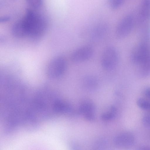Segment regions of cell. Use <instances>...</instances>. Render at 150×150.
<instances>
[{
    "label": "cell",
    "mask_w": 150,
    "mask_h": 150,
    "mask_svg": "<svg viewBox=\"0 0 150 150\" xmlns=\"http://www.w3.org/2000/svg\"><path fill=\"white\" fill-rule=\"evenodd\" d=\"M26 29L27 35L37 37L41 35L46 28V23L39 14L30 10L27 11L21 20Z\"/></svg>",
    "instance_id": "obj_1"
},
{
    "label": "cell",
    "mask_w": 150,
    "mask_h": 150,
    "mask_svg": "<svg viewBox=\"0 0 150 150\" xmlns=\"http://www.w3.org/2000/svg\"><path fill=\"white\" fill-rule=\"evenodd\" d=\"M140 150H150V147L148 146H142L139 148Z\"/></svg>",
    "instance_id": "obj_20"
},
{
    "label": "cell",
    "mask_w": 150,
    "mask_h": 150,
    "mask_svg": "<svg viewBox=\"0 0 150 150\" xmlns=\"http://www.w3.org/2000/svg\"><path fill=\"white\" fill-rule=\"evenodd\" d=\"M139 76L142 78L146 77L150 74V57L139 64Z\"/></svg>",
    "instance_id": "obj_11"
},
{
    "label": "cell",
    "mask_w": 150,
    "mask_h": 150,
    "mask_svg": "<svg viewBox=\"0 0 150 150\" xmlns=\"http://www.w3.org/2000/svg\"><path fill=\"white\" fill-rule=\"evenodd\" d=\"M145 94L147 97L150 98V87L147 88L145 90Z\"/></svg>",
    "instance_id": "obj_19"
},
{
    "label": "cell",
    "mask_w": 150,
    "mask_h": 150,
    "mask_svg": "<svg viewBox=\"0 0 150 150\" xmlns=\"http://www.w3.org/2000/svg\"><path fill=\"white\" fill-rule=\"evenodd\" d=\"M9 19V18L8 17H4L2 18L1 19V21L3 22L6 21H8Z\"/></svg>",
    "instance_id": "obj_21"
},
{
    "label": "cell",
    "mask_w": 150,
    "mask_h": 150,
    "mask_svg": "<svg viewBox=\"0 0 150 150\" xmlns=\"http://www.w3.org/2000/svg\"><path fill=\"white\" fill-rule=\"evenodd\" d=\"M143 125L145 127H150V112L146 114L142 119Z\"/></svg>",
    "instance_id": "obj_18"
},
{
    "label": "cell",
    "mask_w": 150,
    "mask_h": 150,
    "mask_svg": "<svg viewBox=\"0 0 150 150\" xmlns=\"http://www.w3.org/2000/svg\"><path fill=\"white\" fill-rule=\"evenodd\" d=\"M95 107L91 103L87 102L83 103L79 108V110L85 114V115L90 114L94 113Z\"/></svg>",
    "instance_id": "obj_12"
},
{
    "label": "cell",
    "mask_w": 150,
    "mask_h": 150,
    "mask_svg": "<svg viewBox=\"0 0 150 150\" xmlns=\"http://www.w3.org/2000/svg\"><path fill=\"white\" fill-rule=\"evenodd\" d=\"M108 32V26L104 24H100L96 26L91 31L90 39L94 42H97L103 39Z\"/></svg>",
    "instance_id": "obj_7"
},
{
    "label": "cell",
    "mask_w": 150,
    "mask_h": 150,
    "mask_svg": "<svg viewBox=\"0 0 150 150\" xmlns=\"http://www.w3.org/2000/svg\"><path fill=\"white\" fill-rule=\"evenodd\" d=\"M141 9L142 16L146 19H150V0H144Z\"/></svg>",
    "instance_id": "obj_13"
},
{
    "label": "cell",
    "mask_w": 150,
    "mask_h": 150,
    "mask_svg": "<svg viewBox=\"0 0 150 150\" xmlns=\"http://www.w3.org/2000/svg\"><path fill=\"white\" fill-rule=\"evenodd\" d=\"M67 67L66 59L63 57H58L53 59L47 68V74L52 78L59 77L65 73Z\"/></svg>",
    "instance_id": "obj_3"
},
{
    "label": "cell",
    "mask_w": 150,
    "mask_h": 150,
    "mask_svg": "<svg viewBox=\"0 0 150 150\" xmlns=\"http://www.w3.org/2000/svg\"><path fill=\"white\" fill-rule=\"evenodd\" d=\"M124 0H110V4L113 9H115L120 7Z\"/></svg>",
    "instance_id": "obj_16"
},
{
    "label": "cell",
    "mask_w": 150,
    "mask_h": 150,
    "mask_svg": "<svg viewBox=\"0 0 150 150\" xmlns=\"http://www.w3.org/2000/svg\"><path fill=\"white\" fill-rule=\"evenodd\" d=\"M119 57L117 52L112 46L106 47L104 50L101 59L102 68L108 71L114 70L117 66Z\"/></svg>",
    "instance_id": "obj_2"
},
{
    "label": "cell",
    "mask_w": 150,
    "mask_h": 150,
    "mask_svg": "<svg viewBox=\"0 0 150 150\" xmlns=\"http://www.w3.org/2000/svg\"><path fill=\"white\" fill-rule=\"evenodd\" d=\"M134 25L133 16L130 15H127L120 22L115 31V35L119 39L124 38L130 32Z\"/></svg>",
    "instance_id": "obj_4"
},
{
    "label": "cell",
    "mask_w": 150,
    "mask_h": 150,
    "mask_svg": "<svg viewBox=\"0 0 150 150\" xmlns=\"http://www.w3.org/2000/svg\"><path fill=\"white\" fill-rule=\"evenodd\" d=\"M28 5L31 7L37 8L41 5L42 0H26Z\"/></svg>",
    "instance_id": "obj_17"
},
{
    "label": "cell",
    "mask_w": 150,
    "mask_h": 150,
    "mask_svg": "<svg viewBox=\"0 0 150 150\" xmlns=\"http://www.w3.org/2000/svg\"><path fill=\"white\" fill-rule=\"evenodd\" d=\"M117 113V110L116 108L112 107L111 108L110 111L107 113H105L102 115L103 119L108 120L114 118L115 117Z\"/></svg>",
    "instance_id": "obj_15"
},
{
    "label": "cell",
    "mask_w": 150,
    "mask_h": 150,
    "mask_svg": "<svg viewBox=\"0 0 150 150\" xmlns=\"http://www.w3.org/2000/svg\"><path fill=\"white\" fill-rule=\"evenodd\" d=\"M93 52V49L92 47L85 45L74 51L71 54V59L74 63L82 62L90 59Z\"/></svg>",
    "instance_id": "obj_5"
},
{
    "label": "cell",
    "mask_w": 150,
    "mask_h": 150,
    "mask_svg": "<svg viewBox=\"0 0 150 150\" xmlns=\"http://www.w3.org/2000/svg\"><path fill=\"white\" fill-rule=\"evenodd\" d=\"M150 57L149 47L146 43H142L133 51L131 55L132 62L136 64H140Z\"/></svg>",
    "instance_id": "obj_6"
},
{
    "label": "cell",
    "mask_w": 150,
    "mask_h": 150,
    "mask_svg": "<svg viewBox=\"0 0 150 150\" xmlns=\"http://www.w3.org/2000/svg\"><path fill=\"white\" fill-rule=\"evenodd\" d=\"M135 137L133 134L128 132H125L117 135L114 139L115 144L119 146H131L134 143Z\"/></svg>",
    "instance_id": "obj_8"
},
{
    "label": "cell",
    "mask_w": 150,
    "mask_h": 150,
    "mask_svg": "<svg viewBox=\"0 0 150 150\" xmlns=\"http://www.w3.org/2000/svg\"><path fill=\"white\" fill-rule=\"evenodd\" d=\"M82 83L85 88L89 90H93L97 87L98 81L95 76L92 75H88L83 77Z\"/></svg>",
    "instance_id": "obj_9"
},
{
    "label": "cell",
    "mask_w": 150,
    "mask_h": 150,
    "mask_svg": "<svg viewBox=\"0 0 150 150\" xmlns=\"http://www.w3.org/2000/svg\"><path fill=\"white\" fill-rule=\"evenodd\" d=\"M137 103L139 107L142 109L150 110V101L146 99L139 98L137 100Z\"/></svg>",
    "instance_id": "obj_14"
},
{
    "label": "cell",
    "mask_w": 150,
    "mask_h": 150,
    "mask_svg": "<svg viewBox=\"0 0 150 150\" xmlns=\"http://www.w3.org/2000/svg\"><path fill=\"white\" fill-rule=\"evenodd\" d=\"M13 35L18 38H21L27 35V32L22 20L15 23L12 28Z\"/></svg>",
    "instance_id": "obj_10"
}]
</instances>
